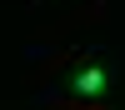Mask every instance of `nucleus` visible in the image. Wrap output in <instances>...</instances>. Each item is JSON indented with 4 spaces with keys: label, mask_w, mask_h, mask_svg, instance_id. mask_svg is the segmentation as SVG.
<instances>
[{
    "label": "nucleus",
    "mask_w": 125,
    "mask_h": 110,
    "mask_svg": "<svg viewBox=\"0 0 125 110\" xmlns=\"http://www.w3.org/2000/svg\"><path fill=\"white\" fill-rule=\"evenodd\" d=\"M105 90H110V65H80L70 75V95H80V100H100Z\"/></svg>",
    "instance_id": "f257e3e1"
}]
</instances>
